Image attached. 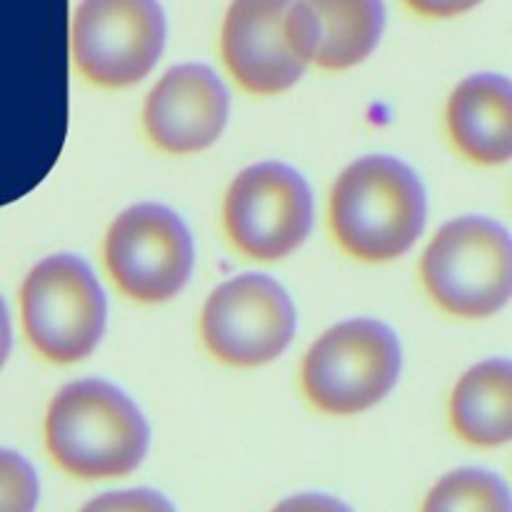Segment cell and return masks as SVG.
<instances>
[{"label":"cell","instance_id":"cell-4","mask_svg":"<svg viewBox=\"0 0 512 512\" xmlns=\"http://www.w3.org/2000/svg\"><path fill=\"white\" fill-rule=\"evenodd\" d=\"M420 278L440 310L458 318H488L510 298V235L495 220L463 215L435 233L420 260Z\"/></svg>","mask_w":512,"mask_h":512},{"label":"cell","instance_id":"cell-3","mask_svg":"<svg viewBox=\"0 0 512 512\" xmlns=\"http://www.w3.org/2000/svg\"><path fill=\"white\" fill-rule=\"evenodd\" d=\"M20 318L35 353L55 365L80 363L103 340L108 300L83 258L58 253L25 275Z\"/></svg>","mask_w":512,"mask_h":512},{"label":"cell","instance_id":"cell-1","mask_svg":"<svg viewBox=\"0 0 512 512\" xmlns=\"http://www.w3.org/2000/svg\"><path fill=\"white\" fill-rule=\"evenodd\" d=\"M428 218L423 180L393 155H365L340 173L330 193V228L340 248L365 263L408 253Z\"/></svg>","mask_w":512,"mask_h":512},{"label":"cell","instance_id":"cell-20","mask_svg":"<svg viewBox=\"0 0 512 512\" xmlns=\"http://www.w3.org/2000/svg\"><path fill=\"white\" fill-rule=\"evenodd\" d=\"M10 345H13V333H10V315L5 308V300L0 298V368L5 365L10 355Z\"/></svg>","mask_w":512,"mask_h":512},{"label":"cell","instance_id":"cell-18","mask_svg":"<svg viewBox=\"0 0 512 512\" xmlns=\"http://www.w3.org/2000/svg\"><path fill=\"white\" fill-rule=\"evenodd\" d=\"M273 512H353V510H350V505H345L343 500L333 498V495L303 493V495H293V498L275 505Z\"/></svg>","mask_w":512,"mask_h":512},{"label":"cell","instance_id":"cell-7","mask_svg":"<svg viewBox=\"0 0 512 512\" xmlns=\"http://www.w3.org/2000/svg\"><path fill=\"white\" fill-rule=\"evenodd\" d=\"M105 270L125 298L155 305L175 298L193 273V235L175 210L138 203L105 235Z\"/></svg>","mask_w":512,"mask_h":512},{"label":"cell","instance_id":"cell-17","mask_svg":"<svg viewBox=\"0 0 512 512\" xmlns=\"http://www.w3.org/2000/svg\"><path fill=\"white\" fill-rule=\"evenodd\" d=\"M80 512H175V508L158 490L135 488L100 495Z\"/></svg>","mask_w":512,"mask_h":512},{"label":"cell","instance_id":"cell-5","mask_svg":"<svg viewBox=\"0 0 512 512\" xmlns=\"http://www.w3.org/2000/svg\"><path fill=\"white\" fill-rule=\"evenodd\" d=\"M403 368L398 335L373 318L338 323L303 360V390L328 415H358L395 388Z\"/></svg>","mask_w":512,"mask_h":512},{"label":"cell","instance_id":"cell-11","mask_svg":"<svg viewBox=\"0 0 512 512\" xmlns=\"http://www.w3.org/2000/svg\"><path fill=\"white\" fill-rule=\"evenodd\" d=\"M230 95L213 68L185 63L170 68L150 90L143 128L150 143L170 155H193L223 135Z\"/></svg>","mask_w":512,"mask_h":512},{"label":"cell","instance_id":"cell-2","mask_svg":"<svg viewBox=\"0 0 512 512\" xmlns=\"http://www.w3.org/2000/svg\"><path fill=\"white\" fill-rule=\"evenodd\" d=\"M45 445L55 465L73 478H123L145 460L150 428L123 390L105 380H78L50 403Z\"/></svg>","mask_w":512,"mask_h":512},{"label":"cell","instance_id":"cell-6","mask_svg":"<svg viewBox=\"0 0 512 512\" xmlns=\"http://www.w3.org/2000/svg\"><path fill=\"white\" fill-rule=\"evenodd\" d=\"M305 0H233L220 30V55L235 83L255 95L293 88L313 63Z\"/></svg>","mask_w":512,"mask_h":512},{"label":"cell","instance_id":"cell-13","mask_svg":"<svg viewBox=\"0 0 512 512\" xmlns=\"http://www.w3.org/2000/svg\"><path fill=\"white\" fill-rule=\"evenodd\" d=\"M453 430L475 448H498L512 435V368L505 358L485 360L458 380L450 398Z\"/></svg>","mask_w":512,"mask_h":512},{"label":"cell","instance_id":"cell-14","mask_svg":"<svg viewBox=\"0 0 512 512\" xmlns=\"http://www.w3.org/2000/svg\"><path fill=\"white\" fill-rule=\"evenodd\" d=\"M313 25V63L348 70L378 48L385 30L383 0H305Z\"/></svg>","mask_w":512,"mask_h":512},{"label":"cell","instance_id":"cell-12","mask_svg":"<svg viewBox=\"0 0 512 512\" xmlns=\"http://www.w3.org/2000/svg\"><path fill=\"white\" fill-rule=\"evenodd\" d=\"M448 133L463 158L503 165L512 155V88L498 73L465 78L448 100Z\"/></svg>","mask_w":512,"mask_h":512},{"label":"cell","instance_id":"cell-9","mask_svg":"<svg viewBox=\"0 0 512 512\" xmlns=\"http://www.w3.org/2000/svg\"><path fill=\"white\" fill-rule=\"evenodd\" d=\"M200 335L220 363L260 368L280 358L293 340L295 305L270 275L243 273L205 300Z\"/></svg>","mask_w":512,"mask_h":512},{"label":"cell","instance_id":"cell-16","mask_svg":"<svg viewBox=\"0 0 512 512\" xmlns=\"http://www.w3.org/2000/svg\"><path fill=\"white\" fill-rule=\"evenodd\" d=\"M38 495L33 465L15 450L0 448V512H35Z\"/></svg>","mask_w":512,"mask_h":512},{"label":"cell","instance_id":"cell-10","mask_svg":"<svg viewBox=\"0 0 512 512\" xmlns=\"http://www.w3.org/2000/svg\"><path fill=\"white\" fill-rule=\"evenodd\" d=\"M223 223L230 243L245 258H285L305 243L313 225V190L285 163L245 168L228 188Z\"/></svg>","mask_w":512,"mask_h":512},{"label":"cell","instance_id":"cell-15","mask_svg":"<svg viewBox=\"0 0 512 512\" xmlns=\"http://www.w3.org/2000/svg\"><path fill=\"white\" fill-rule=\"evenodd\" d=\"M423 512H510L508 485L483 468H460L435 483Z\"/></svg>","mask_w":512,"mask_h":512},{"label":"cell","instance_id":"cell-8","mask_svg":"<svg viewBox=\"0 0 512 512\" xmlns=\"http://www.w3.org/2000/svg\"><path fill=\"white\" fill-rule=\"evenodd\" d=\"M165 33L158 0H80L70 30L73 63L93 85L128 88L155 68Z\"/></svg>","mask_w":512,"mask_h":512},{"label":"cell","instance_id":"cell-19","mask_svg":"<svg viewBox=\"0 0 512 512\" xmlns=\"http://www.w3.org/2000/svg\"><path fill=\"white\" fill-rule=\"evenodd\" d=\"M403 3L423 18H455L478 8L483 0H403Z\"/></svg>","mask_w":512,"mask_h":512}]
</instances>
